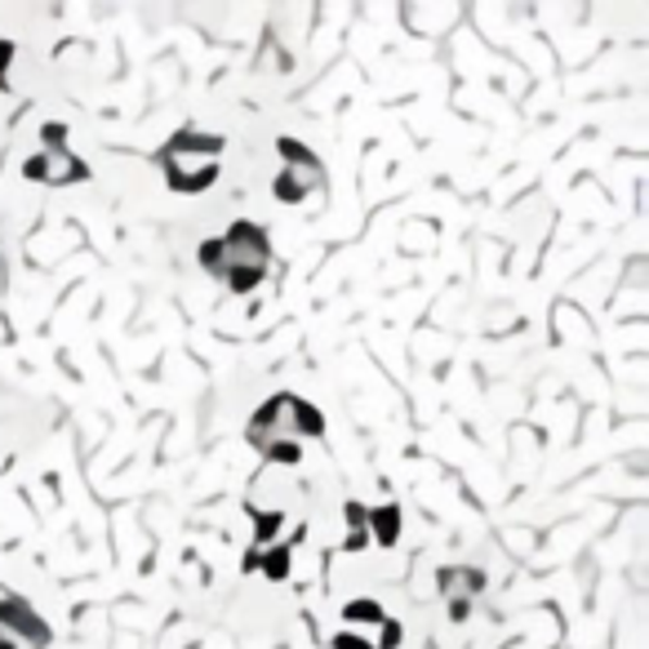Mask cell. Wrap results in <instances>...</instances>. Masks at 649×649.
Returning <instances> with one entry per match:
<instances>
[{"label": "cell", "instance_id": "1", "mask_svg": "<svg viewBox=\"0 0 649 649\" xmlns=\"http://www.w3.org/2000/svg\"><path fill=\"white\" fill-rule=\"evenodd\" d=\"M267 231L254 227V222H237L227 231L222 241H205L201 245V263L209 276H218V281H227L231 294H250L263 276H267Z\"/></svg>", "mask_w": 649, "mask_h": 649}, {"label": "cell", "instance_id": "2", "mask_svg": "<svg viewBox=\"0 0 649 649\" xmlns=\"http://www.w3.org/2000/svg\"><path fill=\"white\" fill-rule=\"evenodd\" d=\"M218 156H222V138L188 129L169 138V148L161 152V165L174 192H205L218 174Z\"/></svg>", "mask_w": 649, "mask_h": 649}, {"label": "cell", "instance_id": "3", "mask_svg": "<svg viewBox=\"0 0 649 649\" xmlns=\"http://www.w3.org/2000/svg\"><path fill=\"white\" fill-rule=\"evenodd\" d=\"M50 138H54V143H44V152H40V156H31V161L23 165V174H27L31 182H54V188L85 178V174H89V169H85V161H80V156H72V152L59 143L63 129H50Z\"/></svg>", "mask_w": 649, "mask_h": 649}, {"label": "cell", "instance_id": "4", "mask_svg": "<svg viewBox=\"0 0 649 649\" xmlns=\"http://www.w3.org/2000/svg\"><path fill=\"white\" fill-rule=\"evenodd\" d=\"M0 627H5L10 636H23L27 645H50V627H44L36 619V610L27 606V600H18V596L0 600Z\"/></svg>", "mask_w": 649, "mask_h": 649}, {"label": "cell", "instance_id": "5", "mask_svg": "<svg viewBox=\"0 0 649 649\" xmlns=\"http://www.w3.org/2000/svg\"><path fill=\"white\" fill-rule=\"evenodd\" d=\"M485 587V578L476 574V570H445L441 574V591H445V600H449V619L454 623H462L468 619V606H472V596Z\"/></svg>", "mask_w": 649, "mask_h": 649}, {"label": "cell", "instance_id": "6", "mask_svg": "<svg viewBox=\"0 0 649 649\" xmlns=\"http://www.w3.org/2000/svg\"><path fill=\"white\" fill-rule=\"evenodd\" d=\"M245 565H258L267 578H276L281 583L285 574H290V547H276V551H258V556H250Z\"/></svg>", "mask_w": 649, "mask_h": 649}, {"label": "cell", "instance_id": "7", "mask_svg": "<svg viewBox=\"0 0 649 649\" xmlns=\"http://www.w3.org/2000/svg\"><path fill=\"white\" fill-rule=\"evenodd\" d=\"M347 623H365V627H383L387 614L379 610V600H347V610H343Z\"/></svg>", "mask_w": 649, "mask_h": 649}, {"label": "cell", "instance_id": "8", "mask_svg": "<svg viewBox=\"0 0 649 649\" xmlns=\"http://www.w3.org/2000/svg\"><path fill=\"white\" fill-rule=\"evenodd\" d=\"M365 521H374V530H379V543H396V530H400V512L396 507H383V512H374V517H365Z\"/></svg>", "mask_w": 649, "mask_h": 649}, {"label": "cell", "instance_id": "9", "mask_svg": "<svg viewBox=\"0 0 649 649\" xmlns=\"http://www.w3.org/2000/svg\"><path fill=\"white\" fill-rule=\"evenodd\" d=\"M334 649H374V645L360 640V636H352V632H343V636H334Z\"/></svg>", "mask_w": 649, "mask_h": 649}, {"label": "cell", "instance_id": "10", "mask_svg": "<svg viewBox=\"0 0 649 649\" xmlns=\"http://www.w3.org/2000/svg\"><path fill=\"white\" fill-rule=\"evenodd\" d=\"M10 59H14V44H10V40H0V85H5V67H10Z\"/></svg>", "mask_w": 649, "mask_h": 649}, {"label": "cell", "instance_id": "11", "mask_svg": "<svg viewBox=\"0 0 649 649\" xmlns=\"http://www.w3.org/2000/svg\"><path fill=\"white\" fill-rule=\"evenodd\" d=\"M0 649H18V645H14V636H10L5 627H0Z\"/></svg>", "mask_w": 649, "mask_h": 649}]
</instances>
